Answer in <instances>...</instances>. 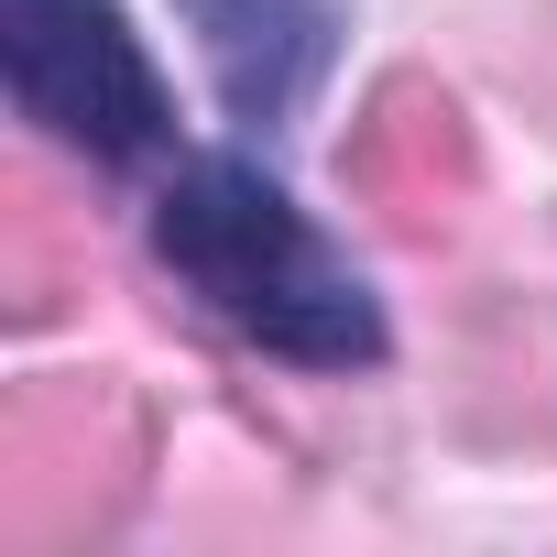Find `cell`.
Instances as JSON below:
<instances>
[{
	"instance_id": "obj_3",
	"label": "cell",
	"mask_w": 557,
	"mask_h": 557,
	"mask_svg": "<svg viewBox=\"0 0 557 557\" xmlns=\"http://www.w3.org/2000/svg\"><path fill=\"white\" fill-rule=\"evenodd\" d=\"M175 12L197 34V66H208L230 132L262 143V153H285L307 132L339 45H350V12L339 0H175Z\"/></svg>"
},
{
	"instance_id": "obj_1",
	"label": "cell",
	"mask_w": 557,
	"mask_h": 557,
	"mask_svg": "<svg viewBox=\"0 0 557 557\" xmlns=\"http://www.w3.org/2000/svg\"><path fill=\"white\" fill-rule=\"evenodd\" d=\"M143 251L208 329H230L285 372L350 383L394 361L383 285L318 230V208L273 175L262 143H186L143 197Z\"/></svg>"
},
{
	"instance_id": "obj_2",
	"label": "cell",
	"mask_w": 557,
	"mask_h": 557,
	"mask_svg": "<svg viewBox=\"0 0 557 557\" xmlns=\"http://www.w3.org/2000/svg\"><path fill=\"white\" fill-rule=\"evenodd\" d=\"M0 77L12 110L88 175H164L186 153L175 88L121 0H0Z\"/></svg>"
}]
</instances>
